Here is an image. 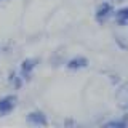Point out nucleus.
<instances>
[{
    "label": "nucleus",
    "instance_id": "nucleus-11",
    "mask_svg": "<svg viewBox=\"0 0 128 128\" xmlns=\"http://www.w3.org/2000/svg\"><path fill=\"white\" fill-rule=\"evenodd\" d=\"M0 2H2V0H0Z\"/></svg>",
    "mask_w": 128,
    "mask_h": 128
},
{
    "label": "nucleus",
    "instance_id": "nucleus-6",
    "mask_svg": "<svg viewBox=\"0 0 128 128\" xmlns=\"http://www.w3.org/2000/svg\"><path fill=\"white\" fill-rule=\"evenodd\" d=\"M88 66V59L83 58V56H75V58L69 59V61L66 62V67L70 70H78V69H85Z\"/></svg>",
    "mask_w": 128,
    "mask_h": 128
},
{
    "label": "nucleus",
    "instance_id": "nucleus-9",
    "mask_svg": "<svg viewBox=\"0 0 128 128\" xmlns=\"http://www.w3.org/2000/svg\"><path fill=\"white\" fill-rule=\"evenodd\" d=\"M128 125V117H122V118H117V120H110V122H107L106 128H125Z\"/></svg>",
    "mask_w": 128,
    "mask_h": 128
},
{
    "label": "nucleus",
    "instance_id": "nucleus-5",
    "mask_svg": "<svg viewBox=\"0 0 128 128\" xmlns=\"http://www.w3.org/2000/svg\"><path fill=\"white\" fill-rule=\"evenodd\" d=\"M115 98H117V101H118V106L128 112V83H123V85L118 88Z\"/></svg>",
    "mask_w": 128,
    "mask_h": 128
},
{
    "label": "nucleus",
    "instance_id": "nucleus-7",
    "mask_svg": "<svg viewBox=\"0 0 128 128\" xmlns=\"http://www.w3.org/2000/svg\"><path fill=\"white\" fill-rule=\"evenodd\" d=\"M112 16L115 18V22H117L118 26H128V5L120 8L117 11H114Z\"/></svg>",
    "mask_w": 128,
    "mask_h": 128
},
{
    "label": "nucleus",
    "instance_id": "nucleus-1",
    "mask_svg": "<svg viewBox=\"0 0 128 128\" xmlns=\"http://www.w3.org/2000/svg\"><path fill=\"white\" fill-rule=\"evenodd\" d=\"M112 14H114V6H112V3L110 2H102V3L98 5V8H96V11H94V19L99 24H102V22H106Z\"/></svg>",
    "mask_w": 128,
    "mask_h": 128
},
{
    "label": "nucleus",
    "instance_id": "nucleus-4",
    "mask_svg": "<svg viewBox=\"0 0 128 128\" xmlns=\"http://www.w3.org/2000/svg\"><path fill=\"white\" fill-rule=\"evenodd\" d=\"M27 122L35 126H45L48 123V118L42 110H32L27 114Z\"/></svg>",
    "mask_w": 128,
    "mask_h": 128
},
{
    "label": "nucleus",
    "instance_id": "nucleus-3",
    "mask_svg": "<svg viewBox=\"0 0 128 128\" xmlns=\"http://www.w3.org/2000/svg\"><path fill=\"white\" fill-rule=\"evenodd\" d=\"M37 64L38 61L37 59H34V58H26V59H22L21 61V69H19V75L24 78H30V75H32V70L37 67Z\"/></svg>",
    "mask_w": 128,
    "mask_h": 128
},
{
    "label": "nucleus",
    "instance_id": "nucleus-10",
    "mask_svg": "<svg viewBox=\"0 0 128 128\" xmlns=\"http://www.w3.org/2000/svg\"><path fill=\"white\" fill-rule=\"evenodd\" d=\"M110 2H114V3H122V2H125V0H110Z\"/></svg>",
    "mask_w": 128,
    "mask_h": 128
},
{
    "label": "nucleus",
    "instance_id": "nucleus-8",
    "mask_svg": "<svg viewBox=\"0 0 128 128\" xmlns=\"http://www.w3.org/2000/svg\"><path fill=\"white\" fill-rule=\"evenodd\" d=\"M8 82H10V85H13V88H16V90H19V88L22 86V77L18 75L14 70H11L10 74H8Z\"/></svg>",
    "mask_w": 128,
    "mask_h": 128
},
{
    "label": "nucleus",
    "instance_id": "nucleus-2",
    "mask_svg": "<svg viewBox=\"0 0 128 128\" xmlns=\"http://www.w3.org/2000/svg\"><path fill=\"white\" fill-rule=\"evenodd\" d=\"M16 102H18V98H16V94L3 96V98L0 99V115L10 114V112L16 107Z\"/></svg>",
    "mask_w": 128,
    "mask_h": 128
}]
</instances>
